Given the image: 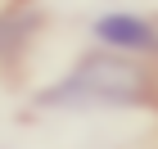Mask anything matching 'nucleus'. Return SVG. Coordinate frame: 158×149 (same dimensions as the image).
Returning a JSON list of instances; mask_svg holds the SVG:
<instances>
[{"instance_id": "3", "label": "nucleus", "mask_w": 158, "mask_h": 149, "mask_svg": "<svg viewBox=\"0 0 158 149\" xmlns=\"http://www.w3.org/2000/svg\"><path fill=\"white\" fill-rule=\"evenodd\" d=\"M32 27H36V14H32V9L0 14V54H5V50H14L18 41L27 36V32H32Z\"/></svg>"}, {"instance_id": "2", "label": "nucleus", "mask_w": 158, "mask_h": 149, "mask_svg": "<svg viewBox=\"0 0 158 149\" xmlns=\"http://www.w3.org/2000/svg\"><path fill=\"white\" fill-rule=\"evenodd\" d=\"M95 36L113 54H149V50H158V27L149 18H140V14H127V9L99 14L95 18Z\"/></svg>"}, {"instance_id": "1", "label": "nucleus", "mask_w": 158, "mask_h": 149, "mask_svg": "<svg viewBox=\"0 0 158 149\" xmlns=\"http://www.w3.org/2000/svg\"><path fill=\"white\" fill-rule=\"evenodd\" d=\"M149 95V77L131 54H113V50H90L86 59H77L68 72L50 90H41L36 104L45 109H131Z\"/></svg>"}]
</instances>
